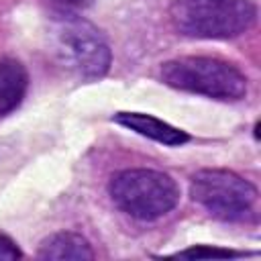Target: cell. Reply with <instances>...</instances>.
<instances>
[{"label":"cell","instance_id":"obj_5","mask_svg":"<svg viewBox=\"0 0 261 261\" xmlns=\"http://www.w3.org/2000/svg\"><path fill=\"white\" fill-rule=\"evenodd\" d=\"M190 196L222 222H245L257 214V188L230 169L206 167L196 171L190 181Z\"/></svg>","mask_w":261,"mask_h":261},{"label":"cell","instance_id":"obj_9","mask_svg":"<svg viewBox=\"0 0 261 261\" xmlns=\"http://www.w3.org/2000/svg\"><path fill=\"white\" fill-rule=\"evenodd\" d=\"M243 253L239 251H230V249H216V247H206V245H196L192 249H186V251H179L177 257H184V259H206V257H218V259H224V257H241Z\"/></svg>","mask_w":261,"mask_h":261},{"label":"cell","instance_id":"obj_10","mask_svg":"<svg viewBox=\"0 0 261 261\" xmlns=\"http://www.w3.org/2000/svg\"><path fill=\"white\" fill-rule=\"evenodd\" d=\"M20 257H22V251L16 247V243L10 237L0 234V261H12Z\"/></svg>","mask_w":261,"mask_h":261},{"label":"cell","instance_id":"obj_3","mask_svg":"<svg viewBox=\"0 0 261 261\" xmlns=\"http://www.w3.org/2000/svg\"><path fill=\"white\" fill-rule=\"evenodd\" d=\"M108 194L120 212L143 222L169 214L179 202L175 179L149 167H130L114 173L108 181Z\"/></svg>","mask_w":261,"mask_h":261},{"label":"cell","instance_id":"obj_8","mask_svg":"<svg viewBox=\"0 0 261 261\" xmlns=\"http://www.w3.org/2000/svg\"><path fill=\"white\" fill-rule=\"evenodd\" d=\"M27 90V67L14 57H0V116H6L20 106Z\"/></svg>","mask_w":261,"mask_h":261},{"label":"cell","instance_id":"obj_6","mask_svg":"<svg viewBox=\"0 0 261 261\" xmlns=\"http://www.w3.org/2000/svg\"><path fill=\"white\" fill-rule=\"evenodd\" d=\"M114 122H118L120 126L133 130L141 137H147V139L157 141L167 147H179L190 141V135L186 130H181L157 116L145 114V112H116Z\"/></svg>","mask_w":261,"mask_h":261},{"label":"cell","instance_id":"obj_2","mask_svg":"<svg viewBox=\"0 0 261 261\" xmlns=\"http://www.w3.org/2000/svg\"><path fill=\"white\" fill-rule=\"evenodd\" d=\"M169 18L177 33L192 39H234L257 20L253 0H173Z\"/></svg>","mask_w":261,"mask_h":261},{"label":"cell","instance_id":"obj_7","mask_svg":"<svg viewBox=\"0 0 261 261\" xmlns=\"http://www.w3.org/2000/svg\"><path fill=\"white\" fill-rule=\"evenodd\" d=\"M37 257L45 259V261H90L94 259V251L92 245L86 237H82L80 232L73 230H61V232H53L49 237H45L39 243L37 249Z\"/></svg>","mask_w":261,"mask_h":261},{"label":"cell","instance_id":"obj_4","mask_svg":"<svg viewBox=\"0 0 261 261\" xmlns=\"http://www.w3.org/2000/svg\"><path fill=\"white\" fill-rule=\"evenodd\" d=\"M161 80L169 88L220 102H239L247 96L245 73L218 57L186 55L169 59L161 65Z\"/></svg>","mask_w":261,"mask_h":261},{"label":"cell","instance_id":"obj_1","mask_svg":"<svg viewBox=\"0 0 261 261\" xmlns=\"http://www.w3.org/2000/svg\"><path fill=\"white\" fill-rule=\"evenodd\" d=\"M51 39L55 55L84 82L104 77L112 63V51L104 33L75 12H53Z\"/></svg>","mask_w":261,"mask_h":261},{"label":"cell","instance_id":"obj_11","mask_svg":"<svg viewBox=\"0 0 261 261\" xmlns=\"http://www.w3.org/2000/svg\"><path fill=\"white\" fill-rule=\"evenodd\" d=\"M86 4L88 0H49L51 12H75Z\"/></svg>","mask_w":261,"mask_h":261}]
</instances>
